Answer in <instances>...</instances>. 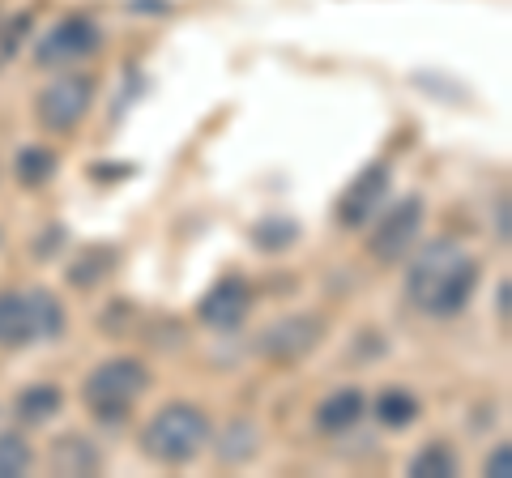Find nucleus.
Segmentation results:
<instances>
[{
	"label": "nucleus",
	"instance_id": "nucleus-1",
	"mask_svg": "<svg viewBox=\"0 0 512 478\" xmlns=\"http://www.w3.org/2000/svg\"><path fill=\"white\" fill-rule=\"evenodd\" d=\"M474 286H478V261L470 252H461L453 239H431L410 265L406 295L419 312L444 321V316H457L470 304Z\"/></svg>",
	"mask_w": 512,
	"mask_h": 478
},
{
	"label": "nucleus",
	"instance_id": "nucleus-2",
	"mask_svg": "<svg viewBox=\"0 0 512 478\" xmlns=\"http://www.w3.org/2000/svg\"><path fill=\"white\" fill-rule=\"evenodd\" d=\"M141 440H146V453L154 461H163V466H184V461L197 457L205 449V440H210V419H205V410L192 406V402H171L150 419Z\"/></svg>",
	"mask_w": 512,
	"mask_h": 478
},
{
	"label": "nucleus",
	"instance_id": "nucleus-3",
	"mask_svg": "<svg viewBox=\"0 0 512 478\" xmlns=\"http://www.w3.org/2000/svg\"><path fill=\"white\" fill-rule=\"evenodd\" d=\"M146 385H150V372L141 359H107L86 376L82 397L99 419H124L128 406L146 393Z\"/></svg>",
	"mask_w": 512,
	"mask_h": 478
},
{
	"label": "nucleus",
	"instance_id": "nucleus-4",
	"mask_svg": "<svg viewBox=\"0 0 512 478\" xmlns=\"http://www.w3.org/2000/svg\"><path fill=\"white\" fill-rule=\"evenodd\" d=\"M99 26H94L86 13H69L64 22H56L52 30L43 35V43L35 47V60L43 69H60V65H77V60H86L99 52Z\"/></svg>",
	"mask_w": 512,
	"mask_h": 478
},
{
	"label": "nucleus",
	"instance_id": "nucleus-5",
	"mask_svg": "<svg viewBox=\"0 0 512 478\" xmlns=\"http://www.w3.org/2000/svg\"><path fill=\"white\" fill-rule=\"evenodd\" d=\"M90 99H94V82H90V77H56V82L39 94L43 129H52V133L77 129V120L90 111Z\"/></svg>",
	"mask_w": 512,
	"mask_h": 478
},
{
	"label": "nucleus",
	"instance_id": "nucleus-6",
	"mask_svg": "<svg viewBox=\"0 0 512 478\" xmlns=\"http://www.w3.org/2000/svg\"><path fill=\"white\" fill-rule=\"evenodd\" d=\"M419 231H423V197H402L393 205V214L376 227V235L367 239V248H372L376 261L393 265V261H402L410 252V244L419 239Z\"/></svg>",
	"mask_w": 512,
	"mask_h": 478
},
{
	"label": "nucleus",
	"instance_id": "nucleus-7",
	"mask_svg": "<svg viewBox=\"0 0 512 478\" xmlns=\"http://www.w3.org/2000/svg\"><path fill=\"white\" fill-rule=\"evenodd\" d=\"M325 338V321L320 316H282L261 333V355L274 363H295Z\"/></svg>",
	"mask_w": 512,
	"mask_h": 478
},
{
	"label": "nucleus",
	"instance_id": "nucleus-8",
	"mask_svg": "<svg viewBox=\"0 0 512 478\" xmlns=\"http://www.w3.org/2000/svg\"><path fill=\"white\" fill-rule=\"evenodd\" d=\"M389 188H393L389 167H384V163L363 167L355 175V184H350L342 193V201H338V222H342V227H350V231L363 227V222L380 210V201L389 197Z\"/></svg>",
	"mask_w": 512,
	"mask_h": 478
},
{
	"label": "nucleus",
	"instance_id": "nucleus-9",
	"mask_svg": "<svg viewBox=\"0 0 512 478\" xmlns=\"http://www.w3.org/2000/svg\"><path fill=\"white\" fill-rule=\"evenodd\" d=\"M248 312H252V286L244 278H222L214 282L210 291H205V299L197 304V316L210 329H239L248 321Z\"/></svg>",
	"mask_w": 512,
	"mask_h": 478
},
{
	"label": "nucleus",
	"instance_id": "nucleus-10",
	"mask_svg": "<svg viewBox=\"0 0 512 478\" xmlns=\"http://www.w3.org/2000/svg\"><path fill=\"white\" fill-rule=\"evenodd\" d=\"M363 410H367V397L359 389H338L320 402L316 423H320V432H346V427H355L363 419Z\"/></svg>",
	"mask_w": 512,
	"mask_h": 478
},
{
	"label": "nucleus",
	"instance_id": "nucleus-11",
	"mask_svg": "<svg viewBox=\"0 0 512 478\" xmlns=\"http://www.w3.org/2000/svg\"><path fill=\"white\" fill-rule=\"evenodd\" d=\"M35 342V329H30V304L18 291H0V346L18 350Z\"/></svg>",
	"mask_w": 512,
	"mask_h": 478
},
{
	"label": "nucleus",
	"instance_id": "nucleus-12",
	"mask_svg": "<svg viewBox=\"0 0 512 478\" xmlns=\"http://www.w3.org/2000/svg\"><path fill=\"white\" fill-rule=\"evenodd\" d=\"M26 304H30V329H35V342H56L60 333H64V308H60V299L52 291H30L26 295Z\"/></svg>",
	"mask_w": 512,
	"mask_h": 478
},
{
	"label": "nucleus",
	"instance_id": "nucleus-13",
	"mask_svg": "<svg viewBox=\"0 0 512 478\" xmlns=\"http://www.w3.org/2000/svg\"><path fill=\"white\" fill-rule=\"evenodd\" d=\"M376 419L384 427H393V432H402V427H410L419 419V397L406 393V389H384L376 397Z\"/></svg>",
	"mask_w": 512,
	"mask_h": 478
},
{
	"label": "nucleus",
	"instance_id": "nucleus-14",
	"mask_svg": "<svg viewBox=\"0 0 512 478\" xmlns=\"http://www.w3.org/2000/svg\"><path fill=\"white\" fill-rule=\"evenodd\" d=\"M60 402H64V393L56 385H30L18 393V419L22 423H47V419H56Z\"/></svg>",
	"mask_w": 512,
	"mask_h": 478
},
{
	"label": "nucleus",
	"instance_id": "nucleus-15",
	"mask_svg": "<svg viewBox=\"0 0 512 478\" xmlns=\"http://www.w3.org/2000/svg\"><path fill=\"white\" fill-rule=\"evenodd\" d=\"M52 461H56L60 474H94V470H99V453H94L82 436H64L56 444Z\"/></svg>",
	"mask_w": 512,
	"mask_h": 478
},
{
	"label": "nucleus",
	"instance_id": "nucleus-16",
	"mask_svg": "<svg viewBox=\"0 0 512 478\" xmlns=\"http://www.w3.org/2000/svg\"><path fill=\"white\" fill-rule=\"evenodd\" d=\"M13 175H18V184L39 188V184H47L56 175V154L43 150V146H26L18 154V163H13Z\"/></svg>",
	"mask_w": 512,
	"mask_h": 478
},
{
	"label": "nucleus",
	"instance_id": "nucleus-17",
	"mask_svg": "<svg viewBox=\"0 0 512 478\" xmlns=\"http://www.w3.org/2000/svg\"><path fill=\"white\" fill-rule=\"evenodd\" d=\"M295 239H299V222L295 218H261L252 227V244L261 252H282V248H291Z\"/></svg>",
	"mask_w": 512,
	"mask_h": 478
},
{
	"label": "nucleus",
	"instance_id": "nucleus-18",
	"mask_svg": "<svg viewBox=\"0 0 512 478\" xmlns=\"http://www.w3.org/2000/svg\"><path fill=\"white\" fill-rule=\"evenodd\" d=\"M410 474L414 478H453L457 474V457H453L448 444H427V449L414 453Z\"/></svg>",
	"mask_w": 512,
	"mask_h": 478
},
{
	"label": "nucleus",
	"instance_id": "nucleus-19",
	"mask_svg": "<svg viewBox=\"0 0 512 478\" xmlns=\"http://www.w3.org/2000/svg\"><path fill=\"white\" fill-rule=\"evenodd\" d=\"M30 461H35V453H30V444L22 436L5 432L0 436V478H18L30 470Z\"/></svg>",
	"mask_w": 512,
	"mask_h": 478
},
{
	"label": "nucleus",
	"instance_id": "nucleus-20",
	"mask_svg": "<svg viewBox=\"0 0 512 478\" xmlns=\"http://www.w3.org/2000/svg\"><path fill=\"white\" fill-rule=\"evenodd\" d=\"M218 453H222V461H248L256 453V427L252 423H231L218 440Z\"/></svg>",
	"mask_w": 512,
	"mask_h": 478
},
{
	"label": "nucleus",
	"instance_id": "nucleus-21",
	"mask_svg": "<svg viewBox=\"0 0 512 478\" xmlns=\"http://www.w3.org/2000/svg\"><path fill=\"white\" fill-rule=\"evenodd\" d=\"M111 261H116V257H111V248H94V252H86V257L69 269V282L73 286H94V282L107 274Z\"/></svg>",
	"mask_w": 512,
	"mask_h": 478
},
{
	"label": "nucleus",
	"instance_id": "nucleus-22",
	"mask_svg": "<svg viewBox=\"0 0 512 478\" xmlns=\"http://www.w3.org/2000/svg\"><path fill=\"white\" fill-rule=\"evenodd\" d=\"M30 13H18V18H5L0 22V69L9 65L13 56H18V47H22V39H26V30H30Z\"/></svg>",
	"mask_w": 512,
	"mask_h": 478
},
{
	"label": "nucleus",
	"instance_id": "nucleus-23",
	"mask_svg": "<svg viewBox=\"0 0 512 478\" xmlns=\"http://www.w3.org/2000/svg\"><path fill=\"white\" fill-rule=\"evenodd\" d=\"M487 474L491 478H508L512 474V449H508V444H500V449L487 457Z\"/></svg>",
	"mask_w": 512,
	"mask_h": 478
},
{
	"label": "nucleus",
	"instance_id": "nucleus-24",
	"mask_svg": "<svg viewBox=\"0 0 512 478\" xmlns=\"http://www.w3.org/2000/svg\"><path fill=\"white\" fill-rule=\"evenodd\" d=\"M60 244H64V227H47L35 252H39V257H52V252H60Z\"/></svg>",
	"mask_w": 512,
	"mask_h": 478
},
{
	"label": "nucleus",
	"instance_id": "nucleus-25",
	"mask_svg": "<svg viewBox=\"0 0 512 478\" xmlns=\"http://www.w3.org/2000/svg\"><path fill=\"white\" fill-rule=\"evenodd\" d=\"M495 231H500V239L508 244V197L495 201Z\"/></svg>",
	"mask_w": 512,
	"mask_h": 478
},
{
	"label": "nucleus",
	"instance_id": "nucleus-26",
	"mask_svg": "<svg viewBox=\"0 0 512 478\" xmlns=\"http://www.w3.org/2000/svg\"><path fill=\"white\" fill-rule=\"evenodd\" d=\"M508 299H512V286H508V282H500V304H495V308H500L504 321H508Z\"/></svg>",
	"mask_w": 512,
	"mask_h": 478
}]
</instances>
